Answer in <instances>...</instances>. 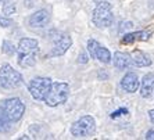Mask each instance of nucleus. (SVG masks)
Listing matches in <instances>:
<instances>
[{"instance_id": "393cba45", "label": "nucleus", "mask_w": 154, "mask_h": 140, "mask_svg": "<svg viewBox=\"0 0 154 140\" xmlns=\"http://www.w3.org/2000/svg\"><path fill=\"white\" fill-rule=\"evenodd\" d=\"M149 118H150V121L154 123V110H150V111H149Z\"/></svg>"}, {"instance_id": "5701e85b", "label": "nucleus", "mask_w": 154, "mask_h": 140, "mask_svg": "<svg viewBox=\"0 0 154 140\" xmlns=\"http://www.w3.org/2000/svg\"><path fill=\"white\" fill-rule=\"evenodd\" d=\"M122 114H128V110H126V108H119V110H117V111L112 112V114H111V118L115 119V118H118L119 115H122Z\"/></svg>"}, {"instance_id": "423d86ee", "label": "nucleus", "mask_w": 154, "mask_h": 140, "mask_svg": "<svg viewBox=\"0 0 154 140\" xmlns=\"http://www.w3.org/2000/svg\"><path fill=\"white\" fill-rule=\"evenodd\" d=\"M51 86V79L50 78H42V76H38V78H33L31 82H29V92H31V96L35 99V100H43L45 96L47 94L49 89Z\"/></svg>"}, {"instance_id": "dca6fc26", "label": "nucleus", "mask_w": 154, "mask_h": 140, "mask_svg": "<svg viewBox=\"0 0 154 140\" xmlns=\"http://www.w3.org/2000/svg\"><path fill=\"white\" fill-rule=\"evenodd\" d=\"M11 129V121L0 111V133H7Z\"/></svg>"}, {"instance_id": "f03ea898", "label": "nucleus", "mask_w": 154, "mask_h": 140, "mask_svg": "<svg viewBox=\"0 0 154 140\" xmlns=\"http://www.w3.org/2000/svg\"><path fill=\"white\" fill-rule=\"evenodd\" d=\"M92 21L97 28H108L114 21L112 6L108 2H99L92 13Z\"/></svg>"}, {"instance_id": "2eb2a0df", "label": "nucleus", "mask_w": 154, "mask_h": 140, "mask_svg": "<svg viewBox=\"0 0 154 140\" xmlns=\"http://www.w3.org/2000/svg\"><path fill=\"white\" fill-rule=\"evenodd\" d=\"M18 64L22 68L33 67L36 64V53H18Z\"/></svg>"}, {"instance_id": "aec40b11", "label": "nucleus", "mask_w": 154, "mask_h": 140, "mask_svg": "<svg viewBox=\"0 0 154 140\" xmlns=\"http://www.w3.org/2000/svg\"><path fill=\"white\" fill-rule=\"evenodd\" d=\"M13 25V21L10 18H6V17H0V26L3 28H7V26H11Z\"/></svg>"}, {"instance_id": "7ed1b4c3", "label": "nucleus", "mask_w": 154, "mask_h": 140, "mask_svg": "<svg viewBox=\"0 0 154 140\" xmlns=\"http://www.w3.org/2000/svg\"><path fill=\"white\" fill-rule=\"evenodd\" d=\"M0 111L3 112L11 122H18L25 112V105L18 97H11L0 101Z\"/></svg>"}, {"instance_id": "39448f33", "label": "nucleus", "mask_w": 154, "mask_h": 140, "mask_svg": "<svg viewBox=\"0 0 154 140\" xmlns=\"http://www.w3.org/2000/svg\"><path fill=\"white\" fill-rule=\"evenodd\" d=\"M71 133L74 137L78 139H85V137H92L96 133V121L93 117L85 115L79 118L76 122L72 123Z\"/></svg>"}, {"instance_id": "9d476101", "label": "nucleus", "mask_w": 154, "mask_h": 140, "mask_svg": "<svg viewBox=\"0 0 154 140\" xmlns=\"http://www.w3.org/2000/svg\"><path fill=\"white\" fill-rule=\"evenodd\" d=\"M121 87L128 93H135L139 89V78L135 72H128L121 81Z\"/></svg>"}, {"instance_id": "1a4fd4ad", "label": "nucleus", "mask_w": 154, "mask_h": 140, "mask_svg": "<svg viewBox=\"0 0 154 140\" xmlns=\"http://www.w3.org/2000/svg\"><path fill=\"white\" fill-rule=\"evenodd\" d=\"M72 44V39L69 35H61L57 40H56V43H54L53 49L50 51V56L53 57H58V56H63V54L67 53L69 47Z\"/></svg>"}, {"instance_id": "20e7f679", "label": "nucleus", "mask_w": 154, "mask_h": 140, "mask_svg": "<svg viewBox=\"0 0 154 140\" xmlns=\"http://www.w3.org/2000/svg\"><path fill=\"white\" fill-rule=\"evenodd\" d=\"M24 78L10 64H3L0 68V86L4 89H17L22 86Z\"/></svg>"}, {"instance_id": "a211bd4d", "label": "nucleus", "mask_w": 154, "mask_h": 140, "mask_svg": "<svg viewBox=\"0 0 154 140\" xmlns=\"http://www.w3.org/2000/svg\"><path fill=\"white\" fill-rule=\"evenodd\" d=\"M133 40H142V42H147L150 39L151 33L146 32V31H139V32H133Z\"/></svg>"}, {"instance_id": "6e6552de", "label": "nucleus", "mask_w": 154, "mask_h": 140, "mask_svg": "<svg viewBox=\"0 0 154 140\" xmlns=\"http://www.w3.org/2000/svg\"><path fill=\"white\" fill-rule=\"evenodd\" d=\"M50 13L45 8L35 11L31 17H29V25L32 28H45V26L50 22Z\"/></svg>"}, {"instance_id": "0eeeda50", "label": "nucleus", "mask_w": 154, "mask_h": 140, "mask_svg": "<svg viewBox=\"0 0 154 140\" xmlns=\"http://www.w3.org/2000/svg\"><path fill=\"white\" fill-rule=\"evenodd\" d=\"M88 50H89L90 56L93 58H97L99 61L104 62V64H110L111 62V53L108 51V49L101 46L97 40L94 39L88 40Z\"/></svg>"}, {"instance_id": "a878e982", "label": "nucleus", "mask_w": 154, "mask_h": 140, "mask_svg": "<svg viewBox=\"0 0 154 140\" xmlns=\"http://www.w3.org/2000/svg\"><path fill=\"white\" fill-rule=\"evenodd\" d=\"M2 2H3V0H0V3H2Z\"/></svg>"}, {"instance_id": "9b49d317", "label": "nucleus", "mask_w": 154, "mask_h": 140, "mask_svg": "<svg viewBox=\"0 0 154 140\" xmlns=\"http://www.w3.org/2000/svg\"><path fill=\"white\" fill-rule=\"evenodd\" d=\"M154 89V74H146L140 83V96L143 99H149Z\"/></svg>"}, {"instance_id": "412c9836", "label": "nucleus", "mask_w": 154, "mask_h": 140, "mask_svg": "<svg viewBox=\"0 0 154 140\" xmlns=\"http://www.w3.org/2000/svg\"><path fill=\"white\" fill-rule=\"evenodd\" d=\"M133 42H135V40H133L132 33H125L124 38H122V43H125V44H131V43H133Z\"/></svg>"}, {"instance_id": "4be33fe9", "label": "nucleus", "mask_w": 154, "mask_h": 140, "mask_svg": "<svg viewBox=\"0 0 154 140\" xmlns=\"http://www.w3.org/2000/svg\"><path fill=\"white\" fill-rule=\"evenodd\" d=\"M88 61H89V56H88L85 51H82V53L79 54V57H78V62L79 64H86Z\"/></svg>"}, {"instance_id": "6ab92c4d", "label": "nucleus", "mask_w": 154, "mask_h": 140, "mask_svg": "<svg viewBox=\"0 0 154 140\" xmlns=\"http://www.w3.org/2000/svg\"><path fill=\"white\" fill-rule=\"evenodd\" d=\"M3 13L6 15H11L15 13V3H6L3 6Z\"/></svg>"}, {"instance_id": "b1692460", "label": "nucleus", "mask_w": 154, "mask_h": 140, "mask_svg": "<svg viewBox=\"0 0 154 140\" xmlns=\"http://www.w3.org/2000/svg\"><path fill=\"white\" fill-rule=\"evenodd\" d=\"M146 139L147 140H154V130H149L146 133Z\"/></svg>"}, {"instance_id": "f257e3e1", "label": "nucleus", "mask_w": 154, "mask_h": 140, "mask_svg": "<svg viewBox=\"0 0 154 140\" xmlns=\"http://www.w3.org/2000/svg\"><path fill=\"white\" fill-rule=\"evenodd\" d=\"M69 94V86L65 82H51V86L45 96V103L49 107H57V105L63 104L67 101Z\"/></svg>"}, {"instance_id": "f8f14e48", "label": "nucleus", "mask_w": 154, "mask_h": 140, "mask_svg": "<svg viewBox=\"0 0 154 140\" xmlns=\"http://www.w3.org/2000/svg\"><path fill=\"white\" fill-rule=\"evenodd\" d=\"M18 53H38L39 50V43L36 39L31 38H24L18 43Z\"/></svg>"}, {"instance_id": "ddd939ff", "label": "nucleus", "mask_w": 154, "mask_h": 140, "mask_svg": "<svg viewBox=\"0 0 154 140\" xmlns=\"http://www.w3.org/2000/svg\"><path fill=\"white\" fill-rule=\"evenodd\" d=\"M111 58H114V67L118 69H125L132 65V58L126 53L117 51V53H114V57H111Z\"/></svg>"}, {"instance_id": "f3484780", "label": "nucleus", "mask_w": 154, "mask_h": 140, "mask_svg": "<svg viewBox=\"0 0 154 140\" xmlns=\"http://www.w3.org/2000/svg\"><path fill=\"white\" fill-rule=\"evenodd\" d=\"M2 50H3L4 54H8V56H11V54H14L15 51H17V49H15V46L11 43L10 40H4V42H3V46H2Z\"/></svg>"}, {"instance_id": "4468645a", "label": "nucleus", "mask_w": 154, "mask_h": 140, "mask_svg": "<svg viewBox=\"0 0 154 140\" xmlns=\"http://www.w3.org/2000/svg\"><path fill=\"white\" fill-rule=\"evenodd\" d=\"M132 61L133 65H136L137 68H143V67L151 65V60L149 58V56L140 50H135L132 53Z\"/></svg>"}]
</instances>
